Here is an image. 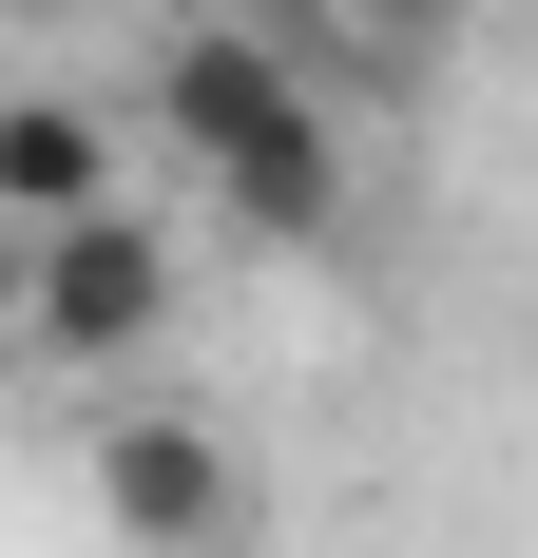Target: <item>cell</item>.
I'll use <instances>...</instances> for the list:
<instances>
[{
  "instance_id": "1",
  "label": "cell",
  "mask_w": 538,
  "mask_h": 558,
  "mask_svg": "<svg viewBox=\"0 0 538 558\" xmlns=\"http://www.w3.org/2000/svg\"><path fill=\"white\" fill-rule=\"evenodd\" d=\"M155 135L212 173V213L308 251L346 213V116H327V58L308 39H250V20H173L155 39Z\"/></svg>"
},
{
  "instance_id": "2",
  "label": "cell",
  "mask_w": 538,
  "mask_h": 558,
  "mask_svg": "<svg viewBox=\"0 0 538 558\" xmlns=\"http://www.w3.org/2000/svg\"><path fill=\"white\" fill-rule=\"evenodd\" d=\"M135 347H173V231L115 193V213L77 231H20V366H77V386H115Z\"/></svg>"
},
{
  "instance_id": "3",
  "label": "cell",
  "mask_w": 538,
  "mask_h": 558,
  "mask_svg": "<svg viewBox=\"0 0 538 558\" xmlns=\"http://www.w3.org/2000/svg\"><path fill=\"white\" fill-rule=\"evenodd\" d=\"M97 520L115 558H231V520H250V462H231V424H193V404H97Z\"/></svg>"
},
{
  "instance_id": "4",
  "label": "cell",
  "mask_w": 538,
  "mask_h": 558,
  "mask_svg": "<svg viewBox=\"0 0 538 558\" xmlns=\"http://www.w3.org/2000/svg\"><path fill=\"white\" fill-rule=\"evenodd\" d=\"M115 213V116L97 97H0V231H77Z\"/></svg>"
},
{
  "instance_id": "5",
  "label": "cell",
  "mask_w": 538,
  "mask_h": 558,
  "mask_svg": "<svg viewBox=\"0 0 538 558\" xmlns=\"http://www.w3.org/2000/svg\"><path fill=\"white\" fill-rule=\"evenodd\" d=\"M308 20H327L346 58H404V77H424V58L462 39V0H308Z\"/></svg>"
},
{
  "instance_id": "6",
  "label": "cell",
  "mask_w": 538,
  "mask_h": 558,
  "mask_svg": "<svg viewBox=\"0 0 538 558\" xmlns=\"http://www.w3.org/2000/svg\"><path fill=\"white\" fill-rule=\"evenodd\" d=\"M0 20H39V0H0Z\"/></svg>"
}]
</instances>
